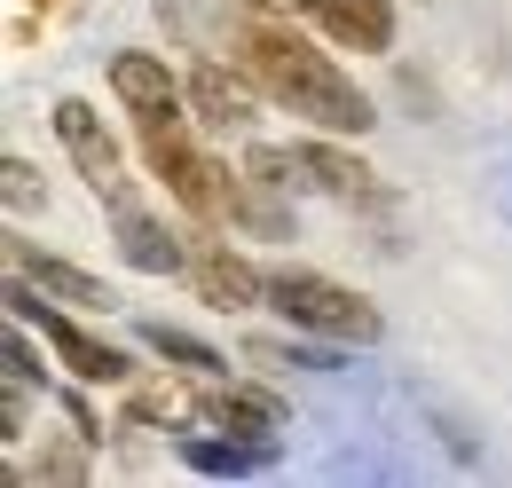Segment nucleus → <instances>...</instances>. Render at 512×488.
<instances>
[{
  "instance_id": "nucleus-18",
  "label": "nucleus",
  "mask_w": 512,
  "mask_h": 488,
  "mask_svg": "<svg viewBox=\"0 0 512 488\" xmlns=\"http://www.w3.org/2000/svg\"><path fill=\"white\" fill-rule=\"evenodd\" d=\"M24 197H32V166H24V158H8V205H24Z\"/></svg>"
},
{
  "instance_id": "nucleus-6",
  "label": "nucleus",
  "mask_w": 512,
  "mask_h": 488,
  "mask_svg": "<svg viewBox=\"0 0 512 488\" xmlns=\"http://www.w3.org/2000/svg\"><path fill=\"white\" fill-rule=\"evenodd\" d=\"M190 268H197V292H205L213 307H253V300H268V276H260L253 260H237L229 244H197Z\"/></svg>"
},
{
  "instance_id": "nucleus-17",
  "label": "nucleus",
  "mask_w": 512,
  "mask_h": 488,
  "mask_svg": "<svg viewBox=\"0 0 512 488\" xmlns=\"http://www.w3.org/2000/svg\"><path fill=\"white\" fill-rule=\"evenodd\" d=\"M253 16H316V0H245Z\"/></svg>"
},
{
  "instance_id": "nucleus-15",
  "label": "nucleus",
  "mask_w": 512,
  "mask_h": 488,
  "mask_svg": "<svg viewBox=\"0 0 512 488\" xmlns=\"http://www.w3.org/2000/svg\"><path fill=\"white\" fill-rule=\"evenodd\" d=\"M182 449H190V465H205V473H245V465H268V441H253V449H237V441H229V449H221V441H182Z\"/></svg>"
},
{
  "instance_id": "nucleus-1",
  "label": "nucleus",
  "mask_w": 512,
  "mask_h": 488,
  "mask_svg": "<svg viewBox=\"0 0 512 488\" xmlns=\"http://www.w3.org/2000/svg\"><path fill=\"white\" fill-rule=\"evenodd\" d=\"M237 48H245V71H253L292 119H316L323 134H363V126L379 119L371 95L331 56H316L300 32H284V24H268V16H245V24H237Z\"/></svg>"
},
{
  "instance_id": "nucleus-10",
  "label": "nucleus",
  "mask_w": 512,
  "mask_h": 488,
  "mask_svg": "<svg viewBox=\"0 0 512 488\" xmlns=\"http://www.w3.org/2000/svg\"><path fill=\"white\" fill-rule=\"evenodd\" d=\"M111 95L127 103L134 119L142 111H174V71H166V56H142V48L111 56Z\"/></svg>"
},
{
  "instance_id": "nucleus-13",
  "label": "nucleus",
  "mask_w": 512,
  "mask_h": 488,
  "mask_svg": "<svg viewBox=\"0 0 512 488\" xmlns=\"http://www.w3.org/2000/svg\"><path fill=\"white\" fill-rule=\"evenodd\" d=\"M119 244H127L134 268H150V276H174V268H182V244L166 237V229H158L142 205H127V213H119Z\"/></svg>"
},
{
  "instance_id": "nucleus-16",
  "label": "nucleus",
  "mask_w": 512,
  "mask_h": 488,
  "mask_svg": "<svg viewBox=\"0 0 512 488\" xmlns=\"http://www.w3.org/2000/svg\"><path fill=\"white\" fill-rule=\"evenodd\" d=\"M134 418H166V426H182V418H190V402H182L174 386H142V394H134Z\"/></svg>"
},
{
  "instance_id": "nucleus-2",
  "label": "nucleus",
  "mask_w": 512,
  "mask_h": 488,
  "mask_svg": "<svg viewBox=\"0 0 512 488\" xmlns=\"http://www.w3.org/2000/svg\"><path fill=\"white\" fill-rule=\"evenodd\" d=\"M134 134H142V158H150V174L174 189V197L190 205L197 221H221V213H237V189H221V174L197 158L190 126H182V103H174V111H142V119H134Z\"/></svg>"
},
{
  "instance_id": "nucleus-11",
  "label": "nucleus",
  "mask_w": 512,
  "mask_h": 488,
  "mask_svg": "<svg viewBox=\"0 0 512 488\" xmlns=\"http://www.w3.org/2000/svg\"><path fill=\"white\" fill-rule=\"evenodd\" d=\"M190 103L205 111V126H245V119H253V87L229 79L221 63H197V71H190Z\"/></svg>"
},
{
  "instance_id": "nucleus-8",
  "label": "nucleus",
  "mask_w": 512,
  "mask_h": 488,
  "mask_svg": "<svg viewBox=\"0 0 512 488\" xmlns=\"http://www.w3.org/2000/svg\"><path fill=\"white\" fill-rule=\"evenodd\" d=\"M323 32L339 40V48H363V56H386L394 48V8L386 0H316Z\"/></svg>"
},
{
  "instance_id": "nucleus-12",
  "label": "nucleus",
  "mask_w": 512,
  "mask_h": 488,
  "mask_svg": "<svg viewBox=\"0 0 512 488\" xmlns=\"http://www.w3.org/2000/svg\"><path fill=\"white\" fill-rule=\"evenodd\" d=\"M300 174H316V182L339 189V197H379V174H371L363 158L331 150V142H300Z\"/></svg>"
},
{
  "instance_id": "nucleus-7",
  "label": "nucleus",
  "mask_w": 512,
  "mask_h": 488,
  "mask_svg": "<svg viewBox=\"0 0 512 488\" xmlns=\"http://www.w3.org/2000/svg\"><path fill=\"white\" fill-rule=\"evenodd\" d=\"M16 268L40 284V292H56V300H71V307H87V315H111V284L103 276H87V268H71V260H56V252H32V244H16Z\"/></svg>"
},
{
  "instance_id": "nucleus-14",
  "label": "nucleus",
  "mask_w": 512,
  "mask_h": 488,
  "mask_svg": "<svg viewBox=\"0 0 512 488\" xmlns=\"http://www.w3.org/2000/svg\"><path fill=\"white\" fill-rule=\"evenodd\" d=\"M150 347H158L166 363H182L190 378H221V355H213V347H197V339H182V331H166V323H150Z\"/></svg>"
},
{
  "instance_id": "nucleus-4",
  "label": "nucleus",
  "mask_w": 512,
  "mask_h": 488,
  "mask_svg": "<svg viewBox=\"0 0 512 488\" xmlns=\"http://www.w3.org/2000/svg\"><path fill=\"white\" fill-rule=\"evenodd\" d=\"M8 307H16V323H40V331H48V347H56V355L71 363V378H87V386H119V378H134V363L119 355V347L87 339V331H79V323H64L56 307H40L32 292H24V284L8 292Z\"/></svg>"
},
{
  "instance_id": "nucleus-3",
  "label": "nucleus",
  "mask_w": 512,
  "mask_h": 488,
  "mask_svg": "<svg viewBox=\"0 0 512 488\" xmlns=\"http://www.w3.org/2000/svg\"><path fill=\"white\" fill-rule=\"evenodd\" d=\"M268 307L284 323H300V331H323V339H379L371 300L316 276V268H268Z\"/></svg>"
},
{
  "instance_id": "nucleus-9",
  "label": "nucleus",
  "mask_w": 512,
  "mask_h": 488,
  "mask_svg": "<svg viewBox=\"0 0 512 488\" xmlns=\"http://www.w3.org/2000/svg\"><path fill=\"white\" fill-rule=\"evenodd\" d=\"M205 418L221 433H260V441H268V433L284 426V402L260 394V386H221V378H205Z\"/></svg>"
},
{
  "instance_id": "nucleus-5",
  "label": "nucleus",
  "mask_w": 512,
  "mask_h": 488,
  "mask_svg": "<svg viewBox=\"0 0 512 488\" xmlns=\"http://www.w3.org/2000/svg\"><path fill=\"white\" fill-rule=\"evenodd\" d=\"M56 134H64L71 166L87 174V189H95V197H103V189L119 182V142L103 134V119H95V111H87L79 95H64V103H56Z\"/></svg>"
}]
</instances>
